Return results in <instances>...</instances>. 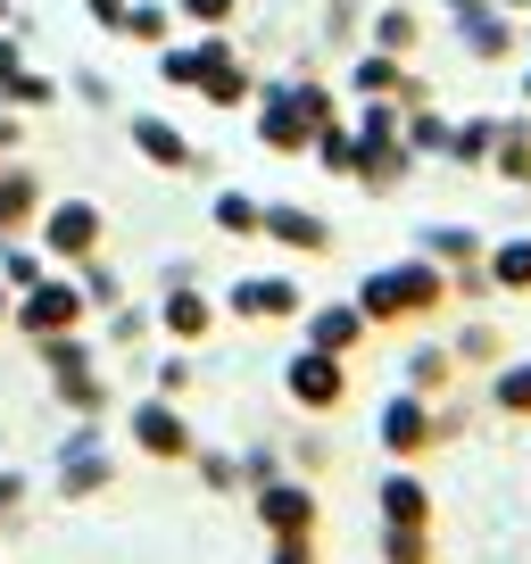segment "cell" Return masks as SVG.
I'll use <instances>...</instances> for the list:
<instances>
[{"label": "cell", "instance_id": "681fc988", "mask_svg": "<svg viewBox=\"0 0 531 564\" xmlns=\"http://www.w3.org/2000/svg\"><path fill=\"white\" fill-rule=\"evenodd\" d=\"M324 465H333V441H316V432H307V441H291V474H307V481H316Z\"/></svg>", "mask_w": 531, "mask_h": 564}, {"label": "cell", "instance_id": "836d02e7", "mask_svg": "<svg viewBox=\"0 0 531 564\" xmlns=\"http://www.w3.org/2000/svg\"><path fill=\"white\" fill-rule=\"evenodd\" d=\"M58 100H67V84L42 75V67H18L9 84H0V108H18V117H42V108H58Z\"/></svg>", "mask_w": 531, "mask_h": 564}, {"label": "cell", "instance_id": "d4e9b609", "mask_svg": "<svg viewBox=\"0 0 531 564\" xmlns=\"http://www.w3.org/2000/svg\"><path fill=\"white\" fill-rule=\"evenodd\" d=\"M34 357H42V373H51V382H75V373H91L100 366V333H42L34 340Z\"/></svg>", "mask_w": 531, "mask_h": 564}, {"label": "cell", "instance_id": "7c38bea8", "mask_svg": "<svg viewBox=\"0 0 531 564\" xmlns=\"http://www.w3.org/2000/svg\"><path fill=\"white\" fill-rule=\"evenodd\" d=\"M457 51L474 58V67H507V58H523V18L498 9V0H481V9L457 18Z\"/></svg>", "mask_w": 531, "mask_h": 564}, {"label": "cell", "instance_id": "c3c4849f", "mask_svg": "<svg viewBox=\"0 0 531 564\" xmlns=\"http://www.w3.org/2000/svg\"><path fill=\"white\" fill-rule=\"evenodd\" d=\"M67 91H75V100H84V108H117V84H108V75H100V67H84V75H67Z\"/></svg>", "mask_w": 531, "mask_h": 564}, {"label": "cell", "instance_id": "7bdbcfd3", "mask_svg": "<svg viewBox=\"0 0 531 564\" xmlns=\"http://www.w3.org/2000/svg\"><path fill=\"white\" fill-rule=\"evenodd\" d=\"M399 117H408L399 100H349V133L357 141H399Z\"/></svg>", "mask_w": 531, "mask_h": 564}, {"label": "cell", "instance_id": "bcb514c9", "mask_svg": "<svg viewBox=\"0 0 531 564\" xmlns=\"http://www.w3.org/2000/svg\"><path fill=\"white\" fill-rule=\"evenodd\" d=\"M324 42H333V51H357V42H366V9H357V0H324Z\"/></svg>", "mask_w": 531, "mask_h": 564}, {"label": "cell", "instance_id": "e0dca14e", "mask_svg": "<svg viewBox=\"0 0 531 564\" xmlns=\"http://www.w3.org/2000/svg\"><path fill=\"white\" fill-rule=\"evenodd\" d=\"M42 199H51V183H42L34 166H25V159H0V241H9V232H34Z\"/></svg>", "mask_w": 531, "mask_h": 564}, {"label": "cell", "instance_id": "ab89813d", "mask_svg": "<svg viewBox=\"0 0 531 564\" xmlns=\"http://www.w3.org/2000/svg\"><path fill=\"white\" fill-rule=\"evenodd\" d=\"M192 474H199V490L241 498V457H232V448H192Z\"/></svg>", "mask_w": 531, "mask_h": 564}, {"label": "cell", "instance_id": "8992f818", "mask_svg": "<svg viewBox=\"0 0 531 564\" xmlns=\"http://www.w3.org/2000/svg\"><path fill=\"white\" fill-rule=\"evenodd\" d=\"M373 441H382V457H390V465H424L432 448H441L432 399H415V390H390V399L373 406Z\"/></svg>", "mask_w": 531, "mask_h": 564}, {"label": "cell", "instance_id": "74e56055", "mask_svg": "<svg viewBox=\"0 0 531 564\" xmlns=\"http://www.w3.org/2000/svg\"><path fill=\"white\" fill-rule=\"evenodd\" d=\"M399 141H408V150H415V159H441V150H448V117H441V108H408V117H399Z\"/></svg>", "mask_w": 531, "mask_h": 564}, {"label": "cell", "instance_id": "30bf717a", "mask_svg": "<svg viewBox=\"0 0 531 564\" xmlns=\"http://www.w3.org/2000/svg\"><path fill=\"white\" fill-rule=\"evenodd\" d=\"M124 133H133V159H150L159 175H216V159L199 150L192 133H183L175 117H150V108H133V117H124Z\"/></svg>", "mask_w": 531, "mask_h": 564}, {"label": "cell", "instance_id": "83f0119b", "mask_svg": "<svg viewBox=\"0 0 531 564\" xmlns=\"http://www.w3.org/2000/svg\"><path fill=\"white\" fill-rule=\"evenodd\" d=\"M208 225L225 232V241H258V225H266V199H258V192H241V183H225V192L208 199Z\"/></svg>", "mask_w": 531, "mask_h": 564}, {"label": "cell", "instance_id": "11a10c76", "mask_svg": "<svg viewBox=\"0 0 531 564\" xmlns=\"http://www.w3.org/2000/svg\"><path fill=\"white\" fill-rule=\"evenodd\" d=\"M18 67H25V34H18V25H0V84H9Z\"/></svg>", "mask_w": 531, "mask_h": 564}, {"label": "cell", "instance_id": "6125c7cd", "mask_svg": "<svg viewBox=\"0 0 531 564\" xmlns=\"http://www.w3.org/2000/svg\"><path fill=\"white\" fill-rule=\"evenodd\" d=\"M9 18H18V0H0V25H9Z\"/></svg>", "mask_w": 531, "mask_h": 564}, {"label": "cell", "instance_id": "603a6c76", "mask_svg": "<svg viewBox=\"0 0 531 564\" xmlns=\"http://www.w3.org/2000/svg\"><path fill=\"white\" fill-rule=\"evenodd\" d=\"M366 51L415 58V51H424V9H408V0H390V9H373V18H366Z\"/></svg>", "mask_w": 531, "mask_h": 564}, {"label": "cell", "instance_id": "60d3db41", "mask_svg": "<svg viewBox=\"0 0 531 564\" xmlns=\"http://www.w3.org/2000/svg\"><path fill=\"white\" fill-rule=\"evenodd\" d=\"M232 457H241V498H249V490H266V481H283V474H291V457H283V448H274V441H249V448H232Z\"/></svg>", "mask_w": 531, "mask_h": 564}, {"label": "cell", "instance_id": "5b68a950", "mask_svg": "<svg viewBox=\"0 0 531 564\" xmlns=\"http://www.w3.org/2000/svg\"><path fill=\"white\" fill-rule=\"evenodd\" d=\"M124 432H133V448H142L150 465H192V448H199V432H192V415H183V399H133L124 406Z\"/></svg>", "mask_w": 531, "mask_h": 564}, {"label": "cell", "instance_id": "7a4b0ae2", "mask_svg": "<svg viewBox=\"0 0 531 564\" xmlns=\"http://www.w3.org/2000/svg\"><path fill=\"white\" fill-rule=\"evenodd\" d=\"M91 324V300H84V282L67 274V265H51V274L34 282V291H18V307H9V333L42 340V333H84Z\"/></svg>", "mask_w": 531, "mask_h": 564}, {"label": "cell", "instance_id": "94428289", "mask_svg": "<svg viewBox=\"0 0 531 564\" xmlns=\"http://www.w3.org/2000/svg\"><path fill=\"white\" fill-rule=\"evenodd\" d=\"M498 9H514V18H531V0H498Z\"/></svg>", "mask_w": 531, "mask_h": 564}, {"label": "cell", "instance_id": "ac0fdd59", "mask_svg": "<svg viewBox=\"0 0 531 564\" xmlns=\"http://www.w3.org/2000/svg\"><path fill=\"white\" fill-rule=\"evenodd\" d=\"M373 514H382V523H424L432 531V481L415 474V465H390V474L373 481Z\"/></svg>", "mask_w": 531, "mask_h": 564}, {"label": "cell", "instance_id": "e575fe53", "mask_svg": "<svg viewBox=\"0 0 531 564\" xmlns=\"http://www.w3.org/2000/svg\"><path fill=\"white\" fill-rule=\"evenodd\" d=\"M117 42H133V51H166V42H175V0H133Z\"/></svg>", "mask_w": 531, "mask_h": 564}, {"label": "cell", "instance_id": "f907efd6", "mask_svg": "<svg viewBox=\"0 0 531 564\" xmlns=\"http://www.w3.org/2000/svg\"><path fill=\"white\" fill-rule=\"evenodd\" d=\"M124 9H133V0H84V18L100 25V34H124Z\"/></svg>", "mask_w": 531, "mask_h": 564}, {"label": "cell", "instance_id": "b9f144b4", "mask_svg": "<svg viewBox=\"0 0 531 564\" xmlns=\"http://www.w3.org/2000/svg\"><path fill=\"white\" fill-rule=\"evenodd\" d=\"M192 382H199V349H166L159 366H150V390H159V399H192Z\"/></svg>", "mask_w": 531, "mask_h": 564}, {"label": "cell", "instance_id": "9f6ffc18", "mask_svg": "<svg viewBox=\"0 0 531 564\" xmlns=\"http://www.w3.org/2000/svg\"><path fill=\"white\" fill-rule=\"evenodd\" d=\"M175 282H199V265H192V258H166V265H159V291H175Z\"/></svg>", "mask_w": 531, "mask_h": 564}, {"label": "cell", "instance_id": "4316f807", "mask_svg": "<svg viewBox=\"0 0 531 564\" xmlns=\"http://www.w3.org/2000/svg\"><path fill=\"white\" fill-rule=\"evenodd\" d=\"M490 175L507 192H531V117H498V141H490Z\"/></svg>", "mask_w": 531, "mask_h": 564}, {"label": "cell", "instance_id": "cb8c5ba5", "mask_svg": "<svg viewBox=\"0 0 531 564\" xmlns=\"http://www.w3.org/2000/svg\"><path fill=\"white\" fill-rule=\"evenodd\" d=\"M349 300H357V316H366L373 333H399V324H408V300H399V274H390V265H366Z\"/></svg>", "mask_w": 531, "mask_h": 564}, {"label": "cell", "instance_id": "2e32d148", "mask_svg": "<svg viewBox=\"0 0 531 564\" xmlns=\"http://www.w3.org/2000/svg\"><path fill=\"white\" fill-rule=\"evenodd\" d=\"M390 274H399V300H408V324H432V316H448V265H432L424 249L415 258H390Z\"/></svg>", "mask_w": 531, "mask_h": 564}, {"label": "cell", "instance_id": "6da1fadb", "mask_svg": "<svg viewBox=\"0 0 531 564\" xmlns=\"http://www.w3.org/2000/svg\"><path fill=\"white\" fill-rule=\"evenodd\" d=\"M34 241H42V258H51V265H84V258H100V249H108V216H100V199H84V192H51V199H42V216H34Z\"/></svg>", "mask_w": 531, "mask_h": 564}, {"label": "cell", "instance_id": "f6af8a7d", "mask_svg": "<svg viewBox=\"0 0 531 564\" xmlns=\"http://www.w3.org/2000/svg\"><path fill=\"white\" fill-rule=\"evenodd\" d=\"M232 18H241V0H175V25L192 34H232Z\"/></svg>", "mask_w": 531, "mask_h": 564}, {"label": "cell", "instance_id": "91938a15", "mask_svg": "<svg viewBox=\"0 0 531 564\" xmlns=\"http://www.w3.org/2000/svg\"><path fill=\"white\" fill-rule=\"evenodd\" d=\"M9 307H18V300H9V291H0V333H9Z\"/></svg>", "mask_w": 531, "mask_h": 564}, {"label": "cell", "instance_id": "1f68e13d", "mask_svg": "<svg viewBox=\"0 0 531 564\" xmlns=\"http://www.w3.org/2000/svg\"><path fill=\"white\" fill-rule=\"evenodd\" d=\"M42 274H51V258H42V241H34V232H9V241H0V291L18 300V291H34Z\"/></svg>", "mask_w": 531, "mask_h": 564}, {"label": "cell", "instance_id": "5bb4252c", "mask_svg": "<svg viewBox=\"0 0 531 564\" xmlns=\"http://www.w3.org/2000/svg\"><path fill=\"white\" fill-rule=\"evenodd\" d=\"M300 340H307V349H333V357H357L373 340V324L357 316V300H307Z\"/></svg>", "mask_w": 531, "mask_h": 564}, {"label": "cell", "instance_id": "7dc6e473", "mask_svg": "<svg viewBox=\"0 0 531 564\" xmlns=\"http://www.w3.org/2000/svg\"><path fill=\"white\" fill-rule=\"evenodd\" d=\"M448 300H457V307H490L498 291H490V274H481V265H448Z\"/></svg>", "mask_w": 531, "mask_h": 564}, {"label": "cell", "instance_id": "9a60e30c", "mask_svg": "<svg viewBox=\"0 0 531 564\" xmlns=\"http://www.w3.org/2000/svg\"><path fill=\"white\" fill-rule=\"evenodd\" d=\"M415 166H424V159H415L408 141H357L349 183H357L366 199H390V192H408V183H415Z\"/></svg>", "mask_w": 531, "mask_h": 564}, {"label": "cell", "instance_id": "d6a6232c", "mask_svg": "<svg viewBox=\"0 0 531 564\" xmlns=\"http://www.w3.org/2000/svg\"><path fill=\"white\" fill-rule=\"evenodd\" d=\"M415 249H424L432 265H481V249H490V241H481L474 225H424V232H415Z\"/></svg>", "mask_w": 531, "mask_h": 564}, {"label": "cell", "instance_id": "816d5d0a", "mask_svg": "<svg viewBox=\"0 0 531 564\" xmlns=\"http://www.w3.org/2000/svg\"><path fill=\"white\" fill-rule=\"evenodd\" d=\"M266 564H316V540H266Z\"/></svg>", "mask_w": 531, "mask_h": 564}, {"label": "cell", "instance_id": "277c9868", "mask_svg": "<svg viewBox=\"0 0 531 564\" xmlns=\"http://www.w3.org/2000/svg\"><path fill=\"white\" fill-rule=\"evenodd\" d=\"M283 399L300 406V415H340V406H349V357L300 340V349L283 357Z\"/></svg>", "mask_w": 531, "mask_h": 564}, {"label": "cell", "instance_id": "d6986e66", "mask_svg": "<svg viewBox=\"0 0 531 564\" xmlns=\"http://www.w3.org/2000/svg\"><path fill=\"white\" fill-rule=\"evenodd\" d=\"M199 100H208V108H225V117L258 100V67L241 58V42H225V51L208 58V75H199Z\"/></svg>", "mask_w": 531, "mask_h": 564}, {"label": "cell", "instance_id": "4fadbf2b", "mask_svg": "<svg viewBox=\"0 0 531 564\" xmlns=\"http://www.w3.org/2000/svg\"><path fill=\"white\" fill-rule=\"evenodd\" d=\"M258 241H266V249H291V258H333V216L300 208V199H266Z\"/></svg>", "mask_w": 531, "mask_h": 564}, {"label": "cell", "instance_id": "52a82bcc", "mask_svg": "<svg viewBox=\"0 0 531 564\" xmlns=\"http://www.w3.org/2000/svg\"><path fill=\"white\" fill-rule=\"evenodd\" d=\"M249 514H258L266 540H316L324 498H316L307 474H283V481H266V490H249Z\"/></svg>", "mask_w": 531, "mask_h": 564}, {"label": "cell", "instance_id": "f1b7e54d", "mask_svg": "<svg viewBox=\"0 0 531 564\" xmlns=\"http://www.w3.org/2000/svg\"><path fill=\"white\" fill-rule=\"evenodd\" d=\"M448 357H457V373H490L498 357H507V340H498L490 316H465L457 333H448Z\"/></svg>", "mask_w": 531, "mask_h": 564}, {"label": "cell", "instance_id": "ee69618b", "mask_svg": "<svg viewBox=\"0 0 531 564\" xmlns=\"http://www.w3.org/2000/svg\"><path fill=\"white\" fill-rule=\"evenodd\" d=\"M382 564H432V531L424 523H382Z\"/></svg>", "mask_w": 531, "mask_h": 564}, {"label": "cell", "instance_id": "ba28073f", "mask_svg": "<svg viewBox=\"0 0 531 564\" xmlns=\"http://www.w3.org/2000/svg\"><path fill=\"white\" fill-rule=\"evenodd\" d=\"M216 307H225L232 324H300L307 291H300V274H232Z\"/></svg>", "mask_w": 531, "mask_h": 564}, {"label": "cell", "instance_id": "be15d7a7", "mask_svg": "<svg viewBox=\"0 0 531 564\" xmlns=\"http://www.w3.org/2000/svg\"><path fill=\"white\" fill-rule=\"evenodd\" d=\"M523 51H531V18H523Z\"/></svg>", "mask_w": 531, "mask_h": 564}, {"label": "cell", "instance_id": "db71d44e", "mask_svg": "<svg viewBox=\"0 0 531 564\" xmlns=\"http://www.w3.org/2000/svg\"><path fill=\"white\" fill-rule=\"evenodd\" d=\"M18 507H25V474H18V465H0V523H9Z\"/></svg>", "mask_w": 531, "mask_h": 564}, {"label": "cell", "instance_id": "7402d4cb", "mask_svg": "<svg viewBox=\"0 0 531 564\" xmlns=\"http://www.w3.org/2000/svg\"><path fill=\"white\" fill-rule=\"evenodd\" d=\"M481 274H490L498 300H531V232H507V241L481 249Z\"/></svg>", "mask_w": 531, "mask_h": 564}, {"label": "cell", "instance_id": "4dcf8cb0", "mask_svg": "<svg viewBox=\"0 0 531 564\" xmlns=\"http://www.w3.org/2000/svg\"><path fill=\"white\" fill-rule=\"evenodd\" d=\"M490 415L531 423V357H498L490 366Z\"/></svg>", "mask_w": 531, "mask_h": 564}, {"label": "cell", "instance_id": "44dd1931", "mask_svg": "<svg viewBox=\"0 0 531 564\" xmlns=\"http://www.w3.org/2000/svg\"><path fill=\"white\" fill-rule=\"evenodd\" d=\"M225 42H232V34H175V42L159 51V84H166V91H199V75H208V58L225 51Z\"/></svg>", "mask_w": 531, "mask_h": 564}, {"label": "cell", "instance_id": "f35d334b", "mask_svg": "<svg viewBox=\"0 0 531 564\" xmlns=\"http://www.w3.org/2000/svg\"><path fill=\"white\" fill-rule=\"evenodd\" d=\"M67 274L84 282V300H91V316H108V307L124 300V274H117V265H108V249H100V258H84V265H67Z\"/></svg>", "mask_w": 531, "mask_h": 564}, {"label": "cell", "instance_id": "484cf974", "mask_svg": "<svg viewBox=\"0 0 531 564\" xmlns=\"http://www.w3.org/2000/svg\"><path fill=\"white\" fill-rule=\"evenodd\" d=\"M490 141H498V117L490 108H474V117H448V166H465V175H490Z\"/></svg>", "mask_w": 531, "mask_h": 564}, {"label": "cell", "instance_id": "f546056e", "mask_svg": "<svg viewBox=\"0 0 531 564\" xmlns=\"http://www.w3.org/2000/svg\"><path fill=\"white\" fill-rule=\"evenodd\" d=\"M51 399L67 406L75 423H108V406H117V382L91 366V373H75V382H51Z\"/></svg>", "mask_w": 531, "mask_h": 564}, {"label": "cell", "instance_id": "f5cc1de1", "mask_svg": "<svg viewBox=\"0 0 531 564\" xmlns=\"http://www.w3.org/2000/svg\"><path fill=\"white\" fill-rule=\"evenodd\" d=\"M0 159H25V117L18 108H0Z\"/></svg>", "mask_w": 531, "mask_h": 564}, {"label": "cell", "instance_id": "8fae6325", "mask_svg": "<svg viewBox=\"0 0 531 564\" xmlns=\"http://www.w3.org/2000/svg\"><path fill=\"white\" fill-rule=\"evenodd\" d=\"M150 316H159V340H166V349H199V340L225 324V307H216L208 282H175V291H159V300H150Z\"/></svg>", "mask_w": 531, "mask_h": 564}, {"label": "cell", "instance_id": "6f0895ef", "mask_svg": "<svg viewBox=\"0 0 531 564\" xmlns=\"http://www.w3.org/2000/svg\"><path fill=\"white\" fill-rule=\"evenodd\" d=\"M514 91H523V108H531V51H523V67H514Z\"/></svg>", "mask_w": 531, "mask_h": 564}, {"label": "cell", "instance_id": "8d00e7d4", "mask_svg": "<svg viewBox=\"0 0 531 564\" xmlns=\"http://www.w3.org/2000/svg\"><path fill=\"white\" fill-rule=\"evenodd\" d=\"M159 333V316H150V307H133V300H117L100 316V349H142V340Z\"/></svg>", "mask_w": 531, "mask_h": 564}, {"label": "cell", "instance_id": "ffe728a7", "mask_svg": "<svg viewBox=\"0 0 531 564\" xmlns=\"http://www.w3.org/2000/svg\"><path fill=\"white\" fill-rule=\"evenodd\" d=\"M399 390H415V399H448V390H457V357H448V340H408V357H399Z\"/></svg>", "mask_w": 531, "mask_h": 564}, {"label": "cell", "instance_id": "3957f363", "mask_svg": "<svg viewBox=\"0 0 531 564\" xmlns=\"http://www.w3.org/2000/svg\"><path fill=\"white\" fill-rule=\"evenodd\" d=\"M249 133H258V150H274V159H307L316 124L300 117V91H291V75H258V100H249Z\"/></svg>", "mask_w": 531, "mask_h": 564}, {"label": "cell", "instance_id": "680465c9", "mask_svg": "<svg viewBox=\"0 0 531 564\" xmlns=\"http://www.w3.org/2000/svg\"><path fill=\"white\" fill-rule=\"evenodd\" d=\"M441 9H448V18H465V9H481V0H441Z\"/></svg>", "mask_w": 531, "mask_h": 564}, {"label": "cell", "instance_id": "9c48e42d", "mask_svg": "<svg viewBox=\"0 0 531 564\" xmlns=\"http://www.w3.org/2000/svg\"><path fill=\"white\" fill-rule=\"evenodd\" d=\"M117 490V448H108L100 423H67L58 441V498H100Z\"/></svg>", "mask_w": 531, "mask_h": 564}, {"label": "cell", "instance_id": "d590c367", "mask_svg": "<svg viewBox=\"0 0 531 564\" xmlns=\"http://www.w3.org/2000/svg\"><path fill=\"white\" fill-rule=\"evenodd\" d=\"M307 159H316L324 175H340V183H349V166H357V133H349V117L316 124V141H307Z\"/></svg>", "mask_w": 531, "mask_h": 564}]
</instances>
